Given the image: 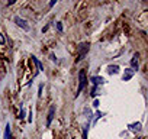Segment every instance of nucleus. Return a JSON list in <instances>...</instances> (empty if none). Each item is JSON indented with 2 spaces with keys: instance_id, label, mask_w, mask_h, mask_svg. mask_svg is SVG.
Instances as JSON below:
<instances>
[{
  "instance_id": "nucleus-1",
  "label": "nucleus",
  "mask_w": 148,
  "mask_h": 139,
  "mask_svg": "<svg viewBox=\"0 0 148 139\" xmlns=\"http://www.w3.org/2000/svg\"><path fill=\"white\" fill-rule=\"evenodd\" d=\"M79 78H80V83H79V89H77V93L80 94L83 90H84V87H86V84H87V77H86V70H82L80 71V74H79Z\"/></svg>"
},
{
  "instance_id": "nucleus-2",
  "label": "nucleus",
  "mask_w": 148,
  "mask_h": 139,
  "mask_svg": "<svg viewBox=\"0 0 148 139\" xmlns=\"http://www.w3.org/2000/svg\"><path fill=\"white\" fill-rule=\"evenodd\" d=\"M89 49H90V44L89 42H82L79 45V61L86 57V54L89 52Z\"/></svg>"
},
{
  "instance_id": "nucleus-3",
  "label": "nucleus",
  "mask_w": 148,
  "mask_h": 139,
  "mask_svg": "<svg viewBox=\"0 0 148 139\" xmlns=\"http://www.w3.org/2000/svg\"><path fill=\"white\" fill-rule=\"evenodd\" d=\"M15 23H16L19 28H22L23 31H29V25H28V22H26L25 19H21L19 16H16V18H15Z\"/></svg>"
},
{
  "instance_id": "nucleus-4",
  "label": "nucleus",
  "mask_w": 148,
  "mask_h": 139,
  "mask_svg": "<svg viewBox=\"0 0 148 139\" xmlns=\"http://www.w3.org/2000/svg\"><path fill=\"white\" fill-rule=\"evenodd\" d=\"M134 74H135V71L132 68H128V70H125V73H123V76H122V80L123 81H129L132 77H134Z\"/></svg>"
},
{
  "instance_id": "nucleus-5",
  "label": "nucleus",
  "mask_w": 148,
  "mask_h": 139,
  "mask_svg": "<svg viewBox=\"0 0 148 139\" xmlns=\"http://www.w3.org/2000/svg\"><path fill=\"white\" fill-rule=\"evenodd\" d=\"M54 114H55V106L52 104V106L49 107V112H48V119H47V126H48V127L51 126V122H52V119H54Z\"/></svg>"
},
{
  "instance_id": "nucleus-6",
  "label": "nucleus",
  "mask_w": 148,
  "mask_h": 139,
  "mask_svg": "<svg viewBox=\"0 0 148 139\" xmlns=\"http://www.w3.org/2000/svg\"><path fill=\"white\" fill-rule=\"evenodd\" d=\"M131 65H132V70L135 71V70H138V54L134 55V58L131 59Z\"/></svg>"
},
{
  "instance_id": "nucleus-7",
  "label": "nucleus",
  "mask_w": 148,
  "mask_h": 139,
  "mask_svg": "<svg viewBox=\"0 0 148 139\" xmlns=\"http://www.w3.org/2000/svg\"><path fill=\"white\" fill-rule=\"evenodd\" d=\"M90 81H92L95 86H99V84H103V83H105V80H103L102 77H92Z\"/></svg>"
},
{
  "instance_id": "nucleus-8",
  "label": "nucleus",
  "mask_w": 148,
  "mask_h": 139,
  "mask_svg": "<svg viewBox=\"0 0 148 139\" xmlns=\"http://www.w3.org/2000/svg\"><path fill=\"white\" fill-rule=\"evenodd\" d=\"M118 71H119V67L118 65H109L108 67V73L109 74H116Z\"/></svg>"
},
{
  "instance_id": "nucleus-9",
  "label": "nucleus",
  "mask_w": 148,
  "mask_h": 139,
  "mask_svg": "<svg viewBox=\"0 0 148 139\" xmlns=\"http://www.w3.org/2000/svg\"><path fill=\"white\" fill-rule=\"evenodd\" d=\"M129 129L134 130V132H139L141 130V123H131L129 125Z\"/></svg>"
},
{
  "instance_id": "nucleus-10",
  "label": "nucleus",
  "mask_w": 148,
  "mask_h": 139,
  "mask_svg": "<svg viewBox=\"0 0 148 139\" xmlns=\"http://www.w3.org/2000/svg\"><path fill=\"white\" fill-rule=\"evenodd\" d=\"M5 139H10V125L6 123V129H5Z\"/></svg>"
},
{
  "instance_id": "nucleus-11",
  "label": "nucleus",
  "mask_w": 148,
  "mask_h": 139,
  "mask_svg": "<svg viewBox=\"0 0 148 139\" xmlns=\"http://www.w3.org/2000/svg\"><path fill=\"white\" fill-rule=\"evenodd\" d=\"M32 59H34V62L36 64V67L39 68V71H44V67H42V64L38 61V58H35V57H32Z\"/></svg>"
},
{
  "instance_id": "nucleus-12",
  "label": "nucleus",
  "mask_w": 148,
  "mask_h": 139,
  "mask_svg": "<svg viewBox=\"0 0 148 139\" xmlns=\"http://www.w3.org/2000/svg\"><path fill=\"white\" fill-rule=\"evenodd\" d=\"M57 29H58V32H62V23L61 22L57 23Z\"/></svg>"
},
{
  "instance_id": "nucleus-13",
  "label": "nucleus",
  "mask_w": 148,
  "mask_h": 139,
  "mask_svg": "<svg viewBox=\"0 0 148 139\" xmlns=\"http://www.w3.org/2000/svg\"><path fill=\"white\" fill-rule=\"evenodd\" d=\"M42 89H44V86L41 84V86H39V90H38V97H41V96H42Z\"/></svg>"
},
{
  "instance_id": "nucleus-14",
  "label": "nucleus",
  "mask_w": 148,
  "mask_h": 139,
  "mask_svg": "<svg viewBox=\"0 0 148 139\" xmlns=\"http://www.w3.org/2000/svg\"><path fill=\"white\" fill-rule=\"evenodd\" d=\"M5 44V38H3V35L0 33V45H3Z\"/></svg>"
},
{
  "instance_id": "nucleus-15",
  "label": "nucleus",
  "mask_w": 148,
  "mask_h": 139,
  "mask_svg": "<svg viewBox=\"0 0 148 139\" xmlns=\"http://www.w3.org/2000/svg\"><path fill=\"white\" fill-rule=\"evenodd\" d=\"M49 58H51V61H57V57L54 54H49Z\"/></svg>"
},
{
  "instance_id": "nucleus-16",
  "label": "nucleus",
  "mask_w": 148,
  "mask_h": 139,
  "mask_svg": "<svg viewBox=\"0 0 148 139\" xmlns=\"http://www.w3.org/2000/svg\"><path fill=\"white\" fill-rule=\"evenodd\" d=\"M19 117H21V119H23V117H25V109H22V110H21V116H19Z\"/></svg>"
},
{
  "instance_id": "nucleus-17",
  "label": "nucleus",
  "mask_w": 148,
  "mask_h": 139,
  "mask_svg": "<svg viewBox=\"0 0 148 139\" xmlns=\"http://www.w3.org/2000/svg\"><path fill=\"white\" fill-rule=\"evenodd\" d=\"M55 3H57V2H55V0H52V2H51V3H49V7H52V6H54V5H55Z\"/></svg>"
},
{
  "instance_id": "nucleus-18",
  "label": "nucleus",
  "mask_w": 148,
  "mask_h": 139,
  "mask_svg": "<svg viewBox=\"0 0 148 139\" xmlns=\"http://www.w3.org/2000/svg\"><path fill=\"white\" fill-rule=\"evenodd\" d=\"M93 106H95V107H97V106H99V102H97V100H95V103H93Z\"/></svg>"
}]
</instances>
